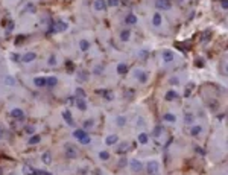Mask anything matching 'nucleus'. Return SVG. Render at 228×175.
<instances>
[{
  "label": "nucleus",
  "mask_w": 228,
  "mask_h": 175,
  "mask_svg": "<svg viewBox=\"0 0 228 175\" xmlns=\"http://www.w3.org/2000/svg\"><path fill=\"white\" fill-rule=\"evenodd\" d=\"M148 172L149 175H157V172H158V163L157 161H151L148 164Z\"/></svg>",
  "instance_id": "1"
},
{
  "label": "nucleus",
  "mask_w": 228,
  "mask_h": 175,
  "mask_svg": "<svg viewBox=\"0 0 228 175\" xmlns=\"http://www.w3.org/2000/svg\"><path fill=\"white\" fill-rule=\"evenodd\" d=\"M170 6H172L170 0H157V8L160 9H170Z\"/></svg>",
  "instance_id": "2"
},
{
  "label": "nucleus",
  "mask_w": 228,
  "mask_h": 175,
  "mask_svg": "<svg viewBox=\"0 0 228 175\" xmlns=\"http://www.w3.org/2000/svg\"><path fill=\"white\" fill-rule=\"evenodd\" d=\"M107 8V2L105 0H94V9L96 11H103Z\"/></svg>",
  "instance_id": "3"
},
{
  "label": "nucleus",
  "mask_w": 228,
  "mask_h": 175,
  "mask_svg": "<svg viewBox=\"0 0 228 175\" xmlns=\"http://www.w3.org/2000/svg\"><path fill=\"white\" fill-rule=\"evenodd\" d=\"M135 76H138V81L140 82H146L148 81V73L146 72H135Z\"/></svg>",
  "instance_id": "4"
},
{
  "label": "nucleus",
  "mask_w": 228,
  "mask_h": 175,
  "mask_svg": "<svg viewBox=\"0 0 228 175\" xmlns=\"http://www.w3.org/2000/svg\"><path fill=\"white\" fill-rule=\"evenodd\" d=\"M161 21H163V18H161V14H154V18H152V23H154V26H160Z\"/></svg>",
  "instance_id": "5"
},
{
  "label": "nucleus",
  "mask_w": 228,
  "mask_h": 175,
  "mask_svg": "<svg viewBox=\"0 0 228 175\" xmlns=\"http://www.w3.org/2000/svg\"><path fill=\"white\" fill-rule=\"evenodd\" d=\"M125 23H128V24H134V23H137V17H135L134 14H129V15L125 18Z\"/></svg>",
  "instance_id": "6"
},
{
  "label": "nucleus",
  "mask_w": 228,
  "mask_h": 175,
  "mask_svg": "<svg viewBox=\"0 0 228 175\" xmlns=\"http://www.w3.org/2000/svg\"><path fill=\"white\" fill-rule=\"evenodd\" d=\"M129 29H125V30H122V34H120V38H122V41H128L129 40Z\"/></svg>",
  "instance_id": "7"
},
{
  "label": "nucleus",
  "mask_w": 228,
  "mask_h": 175,
  "mask_svg": "<svg viewBox=\"0 0 228 175\" xmlns=\"http://www.w3.org/2000/svg\"><path fill=\"white\" fill-rule=\"evenodd\" d=\"M11 114H12V117H23V110H20V108H14V110L11 111Z\"/></svg>",
  "instance_id": "8"
},
{
  "label": "nucleus",
  "mask_w": 228,
  "mask_h": 175,
  "mask_svg": "<svg viewBox=\"0 0 228 175\" xmlns=\"http://www.w3.org/2000/svg\"><path fill=\"white\" fill-rule=\"evenodd\" d=\"M35 85L37 87H44L46 85V78H35Z\"/></svg>",
  "instance_id": "9"
},
{
  "label": "nucleus",
  "mask_w": 228,
  "mask_h": 175,
  "mask_svg": "<svg viewBox=\"0 0 228 175\" xmlns=\"http://www.w3.org/2000/svg\"><path fill=\"white\" fill-rule=\"evenodd\" d=\"M35 56H37V55H35V53H32V52H30V53H26V55L23 56V61H24V63H29V61H34V59H35Z\"/></svg>",
  "instance_id": "10"
},
{
  "label": "nucleus",
  "mask_w": 228,
  "mask_h": 175,
  "mask_svg": "<svg viewBox=\"0 0 228 175\" xmlns=\"http://www.w3.org/2000/svg\"><path fill=\"white\" fill-rule=\"evenodd\" d=\"M74 137L81 140V139H84V137H85V133H84L82 129H76V131H74Z\"/></svg>",
  "instance_id": "11"
},
{
  "label": "nucleus",
  "mask_w": 228,
  "mask_h": 175,
  "mask_svg": "<svg viewBox=\"0 0 228 175\" xmlns=\"http://www.w3.org/2000/svg\"><path fill=\"white\" fill-rule=\"evenodd\" d=\"M67 155L69 157H76V151H74V148L73 146H70V145H67Z\"/></svg>",
  "instance_id": "12"
},
{
  "label": "nucleus",
  "mask_w": 228,
  "mask_h": 175,
  "mask_svg": "<svg viewBox=\"0 0 228 175\" xmlns=\"http://www.w3.org/2000/svg\"><path fill=\"white\" fill-rule=\"evenodd\" d=\"M46 84H47V85H50V87H52V85H55V84H56V78H55V76L46 78Z\"/></svg>",
  "instance_id": "13"
},
{
  "label": "nucleus",
  "mask_w": 228,
  "mask_h": 175,
  "mask_svg": "<svg viewBox=\"0 0 228 175\" xmlns=\"http://www.w3.org/2000/svg\"><path fill=\"white\" fill-rule=\"evenodd\" d=\"M163 56H164L166 61H172V59H173V53H172V52H169V50H166L164 53H163Z\"/></svg>",
  "instance_id": "14"
},
{
  "label": "nucleus",
  "mask_w": 228,
  "mask_h": 175,
  "mask_svg": "<svg viewBox=\"0 0 228 175\" xmlns=\"http://www.w3.org/2000/svg\"><path fill=\"white\" fill-rule=\"evenodd\" d=\"M175 98H177V93H175L173 90L167 91V94H166V99H167V100H172V99H175Z\"/></svg>",
  "instance_id": "15"
},
{
  "label": "nucleus",
  "mask_w": 228,
  "mask_h": 175,
  "mask_svg": "<svg viewBox=\"0 0 228 175\" xmlns=\"http://www.w3.org/2000/svg\"><path fill=\"white\" fill-rule=\"evenodd\" d=\"M56 29H58V30H65V29H67V23H64V21H58Z\"/></svg>",
  "instance_id": "16"
},
{
  "label": "nucleus",
  "mask_w": 228,
  "mask_h": 175,
  "mask_svg": "<svg viewBox=\"0 0 228 175\" xmlns=\"http://www.w3.org/2000/svg\"><path fill=\"white\" fill-rule=\"evenodd\" d=\"M138 142L140 143H146L148 142V134H144V133H142L138 135Z\"/></svg>",
  "instance_id": "17"
},
{
  "label": "nucleus",
  "mask_w": 228,
  "mask_h": 175,
  "mask_svg": "<svg viewBox=\"0 0 228 175\" xmlns=\"http://www.w3.org/2000/svg\"><path fill=\"white\" fill-rule=\"evenodd\" d=\"M43 161H44L46 164L50 163V154L49 152H44V154H43Z\"/></svg>",
  "instance_id": "18"
},
{
  "label": "nucleus",
  "mask_w": 228,
  "mask_h": 175,
  "mask_svg": "<svg viewBox=\"0 0 228 175\" xmlns=\"http://www.w3.org/2000/svg\"><path fill=\"white\" fill-rule=\"evenodd\" d=\"M132 169H134V170H140V169H142V164H140V161H137V160L132 161Z\"/></svg>",
  "instance_id": "19"
},
{
  "label": "nucleus",
  "mask_w": 228,
  "mask_h": 175,
  "mask_svg": "<svg viewBox=\"0 0 228 175\" xmlns=\"http://www.w3.org/2000/svg\"><path fill=\"white\" fill-rule=\"evenodd\" d=\"M117 142V135H109V137L107 139V143L108 145H111V143H116Z\"/></svg>",
  "instance_id": "20"
},
{
  "label": "nucleus",
  "mask_w": 228,
  "mask_h": 175,
  "mask_svg": "<svg viewBox=\"0 0 228 175\" xmlns=\"http://www.w3.org/2000/svg\"><path fill=\"white\" fill-rule=\"evenodd\" d=\"M88 47H90L88 41H85V40L81 41V49H82V50H88Z\"/></svg>",
  "instance_id": "21"
},
{
  "label": "nucleus",
  "mask_w": 228,
  "mask_h": 175,
  "mask_svg": "<svg viewBox=\"0 0 228 175\" xmlns=\"http://www.w3.org/2000/svg\"><path fill=\"white\" fill-rule=\"evenodd\" d=\"M40 140H41V139H40V135H34V137L29 140V143H30V145H35V143H38Z\"/></svg>",
  "instance_id": "22"
},
{
  "label": "nucleus",
  "mask_w": 228,
  "mask_h": 175,
  "mask_svg": "<svg viewBox=\"0 0 228 175\" xmlns=\"http://www.w3.org/2000/svg\"><path fill=\"white\" fill-rule=\"evenodd\" d=\"M108 6H119V3H120V0H108Z\"/></svg>",
  "instance_id": "23"
},
{
  "label": "nucleus",
  "mask_w": 228,
  "mask_h": 175,
  "mask_svg": "<svg viewBox=\"0 0 228 175\" xmlns=\"http://www.w3.org/2000/svg\"><path fill=\"white\" fill-rule=\"evenodd\" d=\"M201 133V126H193L192 128V135H198Z\"/></svg>",
  "instance_id": "24"
},
{
  "label": "nucleus",
  "mask_w": 228,
  "mask_h": 175,
  "mask_svg": "<svg viewBox=\"0 0 228 175\" xmlns=\"http://www.w3.org/2000/svg\"><path fill=\"white\" fill-rule=\"evenodd\" d=\"M76 102H78V107H79L81 110H85V108H87V105H85V102H84V100H82V99L76 100Z\"/></svg>",
  "instance_id": "25"
},
{
  "label": "nucleus",
  "mask_w": 228,
  "mask_h": 175,
  "mask_svg": "<svg viewBox=\"0 0 228 175\" xmlns=\"http://www.w3.org/2000/svg\"><path fill=\"white\" fill-rule=\"evenodd\" d=\"M164 119L167 122H175V116H172L170 113H167V114H164Z\"/></svg>",
  "instance_id": "26"
},
{
  "label": "nucleus",
  "mask_w": 228,
  "mask_h": 175,
  "mask_svg": "<svg viewBox=\"0 0 228 175\" xmlns=\"http://www.w3.org/2000/svg\"><path fill=\"white\" fill-rule=\"evenodd\" d=\"M117 72H119V73H125V72H126V65H125V64H120L119 67H117Z\"/></svg>",
  "instance_id": "27"
},
{
  "label": "nucleus",
  "mask_w": 228,
  "mask_h": 175,
  "mask_svg": "<svg viewBox=\"0 0 228 175\" xmlns=\"http://www.w3.org/2000/svg\"><path fill=\"white\" fill-rule=\"evenodd\" d=\"M49 64H50V65H55V64H56V56H55V55H52L50 58H49Z\"/></svg>",
  "instance_id": "28"
},
{
  "label": "nucleus",
  "mask_w": 228,
  "mask_h": 175,
  "mask_svg": "<svg viewBox=\"0 0 228 175\" xmlns=\"http://www.w3.org/2000/svg\"><path fill=\"white\" fill-rule=\"evenodd\" d=\"M64 117H65V120H67V122H72V116H70V111H65V113H64Z\"/></svg>",
  "instance_id": "29"
},
{
  "label": "nucleus",
  "mask_w": 228,
  "mask_h": 175,
  "mask_svg": "<svg viewBox=\"0 0 228 175\" xmlns=\"http://www.w3.org/2000/svg\"><path fill=\"white\" fill-rule=\"evenodd\" d=\"M99 155H100V158H103V160H107V158H108V152H100Z\"/></svg>",
  "instance_id": "30"
},
{
  "label": "nucleus",
  "mask_w": 228,
  "mask_h": 175,
  "mask_svg": "<svg viewBox=\"0 0 228 175\" xmlns=\"http://www.w3.org/2000/svg\"><path fill=\"white\" fill-rule=\"evenodd\" d=\"M91 125H93V120H87L85 123H84V126H85V128H90Z\"/></svg>",
  "instance_id": "31"
},
{
  "label": "nucleus",
  "mask_w": 228,
  "mask_h": 175,
  "mask_svg": "<svg viewBox=\"0 0 228 175\" xmlns=\"http://www.w3.org/2000/svg\"><path fill=\"white\" fill-rule=\"evenodd\" d=\"M117 122H119V125L122 126V125H123V123H125V122H126V120L123 119V117H119V119H117Z\"/></svg>",
  "instance_id": "32"
},
{
  "label": "nucleus",
  "mask_w": 228,
  "mask_h": 175,
  "mask_svg": "<svg viewBox=\"0 0 228 175\" xmlns=\"http://www.w3.org/2000/svg\"><path fill=\"white\" fill-rule=\"evenodd\" d=\"M222 6H223V8H227V0H222Z\"/></svg>",
  "instance_id": "33"
}]
</instances>
